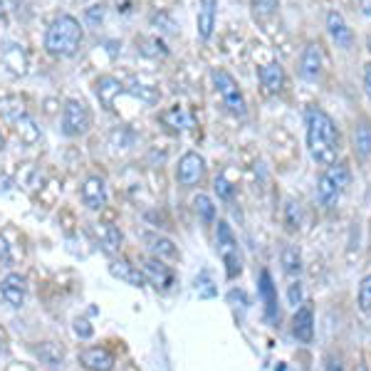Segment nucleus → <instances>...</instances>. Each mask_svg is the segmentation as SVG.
<instances>
[{
  "mask_svg": "<svg viewBox=\"0 0 371 371\" xmlns=\"http://www.w3.org/2000/svg\"><path fill=\"white\" fill-rule=\"evenodd\" d=\"M304 127H307V148L309 156L319 166L337 164L342 154V136L334 119L319 106H307L304 111Z\"/></svg>",
  "mask_w": 371,
  "mask_h": 371,
  "instance_id": "f257e3e1",
  "label": "nucleus"
},
{
  "mask_svg": "<svg viewBox=\"0 0 371 371\" xmlns=\"http://www.w3.org/2000/svg\"><path fill=\"white\" fill-rule=\"evenodd\" d=\"M82 40H85V30L80 20L72 15H59L45 32V50L55 57H72L80 50Z\"/></svg>",
  "mask_w": 371,
  "mask_h": 371,
  "instance_id": "f03ea898",
  "label": "nucleus"
},
{
  "mask_svg": "<svg viewBox=\"0 0 371 371\" xmlns=\"http://www.w3.org/2000/svg\"><path fill=\"white\" fill-rule=\"evenodd\" d=\"M351 183V171L346 164H332L327 166L317 181V201L324 208H334L340 203L342 193L346 191V186Z\"/></svg>",
  "mask_w": 371,
  "mask_h": 371,
  "instance_id": "7ed1b4c3",
  "label": "nucleus"
},
{
  "mask_svg": "<svg viewBox=\"0 0 371 371\" xmlns=\"http://www.w3.org/2000/svg\"><path fill=\"white\" fill-rule=\"evenodd\" d=\"M211 77H213V85H216L218 94H220L223 104L228 106L230 114L243 117L245 111H248V106H245V97H243V92H240L233 74L225 72V69H213Z\"/></svg>",
  "mask_w": 371,
  "mask_h": 371,
  "instance_id": "20e7f679",
  "label": "nucleus"
},
{
  "mask_svg": "<svg viewBox=\"0 0 371 371\" xmlns=\"http://www.w3.org/2000/svg\"><path fill=\"white\" fill-rule=\"evenodd\" d=\"M218 253H220L223 262L228 267V277H238L243 272L240 265V255H238V240H235L233 230L225 220H218Z\"/></svg>",
  "mask_w": 371,
  "mask_h": 371,
  "instance_id": "39448f33",
  "label": "nucleus"
},
{
  "mask_svg": "<svg viewBox=\"0 0 371 371\" xmlns=\"http://www.w3.org/2000/svg\"><path fill=\"white\" fill-rule=\"evenodd\" d=\"M90 124H92V117H90V109H87L85 102L69 99L67 104H64V109H62V134L64 136H69V139L82 136V134H87Z\"/></svg>",
  "mask_w": 371,
  "mask_h": 371,
  "instance_id": "423d86ee",
  "label": "nucleus"
},
{
  "mask_svg": "<svg viewBox=\"0 0 371 371\" xmlns=\"http://www.w3.org/2000/svg\"><path fill=\"white\" fill-rule=\"evenodd\" d=\"M203 174H206V161H203L201 154L188 151V154H183L178 159V166H176V178H178L181 186L201 183Z\"/></svg>",
  "mask_w": 371,
  "mask_h": 371,
  "instance_id": "0eeeda50",
  "label": "nucleus"
},
{
  "mask_svg": "<svg viewBox=\"0 0 371 371\" xmlns=\"http://www.w3.org/2000/svg\"><path fill=\"white\" fill-rule=\"evenodd\" d=\"M0 295L10 307H22L27 297V282L20 272H8L3 280H0Z\"/></svg>",
  "mask_w": 371,
  "mask_h": 371,
  "instance_id": "6e6552de",
  "label": "nucleus"
},
{
  "mask_svg": "<svg viewBox=\"0 0 371 371\" xmlns=\"http://www.w3.org/2000/svg\"><path fill=\"white\" fill-rule=\"evenodd\" d=\"M327 32L329 37L334 40V45L342 50H351V45H354V32H351V27L346 25L344 15L337 10H329L327 13Z\"/></svg>",
  "mask_w": 371,
  "mask_h": 371,
  "instance_id": "1a4fd4ad",
  "label": "nucleus"
},
{
  "mask_svg": "<svg viewBox=\"0 0 371 371\" xmlns=\"http://www.w3.org/2000/svg\"><path fill=\"white\" fill-rule=\"evenodd\" d=\"M292 334L302 344H312L314 340V309L312 304H302L292 317Z\"/></svg>",
  "mask_w": 371,
  "mask_h": 371,
  "instance_id": "9d476101",
  "label": "nucleus"
},
{
  "mask_svg": "<svg viewBox=\"0 0 371 371\" xmlns=\"http://www.w3.org/2000/svg\"><path fill=\"white\" fill-rule=\"evenodd\" d=\"M82 201L90 211H102L106 206V186L104 178L99 176H90V178L82 183Z\"/></svg>",
  "mask_w": 371,
  "mask_h": 371,
  "instance_id": "9b49d317",
  "label": "nucleus"
},
{
  "mask_svg": "<svg viewBox=\"0 0 371 371\" xmlns=\"http://www.w3.org/2000/svg\"><path fill=\"white\" fill-rule=\"evenodd\" d=\"M144 277L146 282L156 287V290H169L174 285V270L169 265H164L159 258H151L144 262Z\"/></svg>",
  "mask_w": 371,
  "mask_h": 371,
  "instance_id": "f8f14e48",
  "label": "nucleus"
},
{
  "mask_svg": "<svg viewBox=\"0 0 371 371\" xmlns=\"http://www.w3.org/2000/svg\"><path fill=\"white\" fill-rule=\"evenodd\" d=\"M216 18H218V0H198L196 30H198V37H201V40H211L213 37Z\"/></svg>",
  "mask_w": 371,
  "mask_h": 371,
  "instance_id": "ddd939ff",
  "label": "nucleus"
},
{
  "mask_svg": "<svg viewBox=\"0 0 371 371\" xmlns=\"http://www.w3.org/2000/svg\"><path fill=\"white\" fill-rule=\"evenodd\" d=\"M300 74L307 82H317L322 77V50H319V45L309 43L304 48L302 57H300Z\"/></svg>",
  "mask_w": 371,
  "mask_h": 371,
  "instance_id": "4468645a",
  "label": "nucleus"
},
{
  "mask_svg": "<svg viewBox=\"0 0 371 371\" xmlns=\"http://www.w3.org/2000/svg\"><path fill=\"white\" fill-rule=\"evenodd\" d=\"M94 233L104 255H117L122 250V230L114 223H97Z\"/></svg>",
  "mask_w": 371,
  "mask_h": 371,
  "instance_id": "2eb2a0df",
  "label": "nucleus"
},
{
  "mask_svg": "<svg viewBox=\"0 0 371 371\" xmlns=\"http://www.w3.org/2000/svg\"><path fill=\"white\" fill-rule=\"evenodd\" d=\"M80 364L90 371H111L114 369V354L104 346H90L80 354Z\"/></svg>",
  "mask_w": 371,
  "mask_h": 371,
  "instance_id": "dca6fc26",
  "label": "nucleus"
},
{
  "mask_svg": "<svg viewBox=\"0 0 371 371\" xmlns=\"http://www.w3.org/2000/svg\"><path fill=\"white\" fill-rule=\"evenodd\" d=\"M351 146H354V156L366 164L371 156V122L366 119H359L354 124V132H351Z\"/></svg>",
  "mask_w": 371,
  "mask_h": 371,
  "instance_id": "f3484780",
  "label": "nucleus"
},
{
  "mask_svg": "<svg viewBox=\"0 0 371 371\" xmlns=\"http://www.w3.org/2000/svg\"><path fill=\"white\" fill-rule=\"evenodd\" d=\"M258 292H260V300H262V304H265L267 319H270V322L280 319V312H277V287L272 285V275H270L267 270L260 272Z\"/></svg>",
  "mask_w": 371,
  "mask_h": 371,
  "instance_id": "a211bd4d",
  "label": "nucleus"
},
{
  "mask_svg": "<svg viewBox=\"0 0 371 371\" xmlns=\"http://www.w3.org/2000/svg\"><path fill=\"white\" fill-rule=\"evenodd\" d=\"M258 80L265 87L267 94H277L285 87V69H282L280 62H267L258 69Z\"/></svg>",
  "mask_w": 371,
  "mask_h": 371,
  "instance_id": "6ab92c4d",
  "label": "nucleus"
},
{
  "mask_svg": "<svg viewBox=\"0 0 371 371\" xmlns=\"http://www.w3.org/2000/svg\"><path fill=\"white\" fill-rule=\"evenodd\" d=\"M109 272H111V277H117V280L127 282V285H132V287L146 285L144 270H139L136 265H132V262H127V260H114V262L109 265Z\"/></svg>",
  "mask_w": 371,
  "mask_h": 371,
  "instance_id": "aec40b11",
  "label": "nucleus"
},
{
  "mask_svg": "<svg viewBox=\"0 0 371 371\" xmlns=\"http://www.w3.org/2000/svg\"><path fill=\"white\" fill-rule=\"evenodd\" d=\"M124 92L122 82L114 80V77H99L97 80V97L106 109H114V99Z\"/></svg>",
  "mask_w": 371,
  "mask_h": 371,
  "instance_id": "412c9836",
  "label": "nucleus"
},
{
  "mask_svg": "<svg viewBox=\"0 0 371 371\" xmlns=\"http://www.w3.org/2000/svg\"><path fill=\"white\" fill-rule=\"evenodd\" d=\"M146 248H148V253L159 260L178 258V248L174 245V240L161 238V235H146Z\"/></svg>",
  "mask_w": 371,
  "mask_h": 371,
  "instance_id": "4be33fe9",
  "label": "nucleus"
},
{
  "mask_svg": "<svg viewBox=\"0 0 371 371\" xmlns=\"http://www.w3.org/2000/svg\"><path fill=\"white\" fill-rule=\"evenodd\" d=\"M3 62L10 69L13 74H25L27 72V57L18 45H8L6 52H3Z\"/></svg>",
  "mask_w": 371,
  "mask_h": 371,
  "instance_id": "5701e85b",
  "label": "nucleus"
},
{
  "mask_svg": "<svg viewBox=\"0 0 371 371\" xmlns=\"http://www.w3.org/2000/svg\"><path fill=\"white\" fill-rule=\"evenodd\" d=\"M280 260H282V270L287 275H300L302 272V255H300V250L295 245H285Z\"/></svg>",
  "mask_w": 371,
  "mask_h": 371,
  "instance_id": "b1692460",
  "label": "nucleus"
},
{
  "mask_svg": "<svg viewBox=\"0 0 371 371\" xmlns=\"http://www.w3.org/2000/svg\"><path fill=\"white\" fill-rule=\"evenodd\" d=\"M35 354L40 356V361H45L48 366H59L64 359V351L59 344H55V342H45V344H40L35 349Z\"/></svg>",
  "mask_w": 371,
  "mask_h": 371,
  "instance_id": "393cba45",
  "label": "nucleus"
},
{
  "mask_svg": "<svg viewBox=\"0 0 371 371\" xmlns=\"http://www.w3.org/2000/svg\"><path fill=\"white\" fill-rule=\"evenodd\" d=\"M0 114L8 119H13V122H18L20 117H25V104H22V99H18V97H6V99H0Z\"/></svg>",
  "mask_w": 371,
  "mask_h": 371,
  "instance_id": "a878e982",
  "label": "nucleus"
},
{
  "mask_svg": "<svg viewBox=\"0 0 371 371\" xmlns=\"http://www.w3.org/2000/svg\"><path fill=\"white\" fill-rule=\"evenodd\" d=\"M193 208H196L198 218H201L206 225H211V223L216 220V206H213V201L206 193H198V196L193 198Z\"/></svg>",
  "mask_w": 371,
  "mask_h": 371,
  "instance_id": "bb28decb",
  "label": "nucleus"
},
{
  "mask_svg": "<svg viewBox=\"0 0 371 371\" xmlns=\"http://www.w3.org/2000/svg\"><path fill=\"white\" fill-rule=\"evenodd\" d=\"M15 129H18V134H20V139H22L25 144H35L37 139H40V129L35 127V122H32V119L27 117V114H25V117L18 119V122H15Z\"/></svg>",
  "mask_w": 371,
  "mask_h": 371,
  "instance_id": "cd10ccee",
  "label": "nucleus"
},
{
  "mask_svg": "<svg viewBox=\"0 0 371 371\" xmlns=\"http://www.w3.org/2000/svg\"><path fill=\"white\" fill-rule=\"evenodd\" d=\"M359 309L361 314L371 317V275H366L359 285Z\"/></svg>",
  "mask_w": 371,
  "mask_h": 371,
  "instance_id": "c85d7f7f",
  "label": "nucleus"
},
{
  "mask_svg": "<svg viewBox=\"0 0 371 371\" xmlns=\"http://www.w3.org/2000/svg\"><path fill=\"white\" fill-rule=\"evenodd\" d=\"M144 48H141V55H146V57H166L169 55V48H166L164 43H161L159 37H151V40H144Z\"/></svg>",
  "mask_w": 371,
  "mask_h": 371,
  "instance_id": "c756f323",
  "label": "nucleus"
},
{
  "mask_svg": "<svg viewBox=\"0 0 371 371\" xmlns=\"http://www.w3.org/2000/svg\"><path fill=\"white\" fill-rule=\"evenodd\" d=\"M129 94L139 97V99L146 102V104H156V102H159V97H161L154 87H148V85H134L132 90H129Z\"/></svg>",
  "mask_w": 371,
  "mask_h": 371,
  "instance_id": "7c9ffc66",
  "label": "nucleus"
},
{
  "mask_svg": "<svg viewBox=\"0 0 371 371\" xmlns=\"http://www.w3.org/2000/svg\"><path fill=\"white\" fill-rule=\"evenodd\" d=\"M277 8H280V3L277 0H253V10L258 18H270L277 13Z\"/></svg>",
  "mask_w": 371,
  "mask_h": 371,
  "instance_id": "2f4dec72",
  "label": "nucleus"
},
{
  "mask_svg": "<svg viewBox=\"0 0 371 371\" xmlns=\"http://www.w3.org/2000/svg\"><path fill=\"white\" fill-rule=\"evenodd\" d=\"M285 223H287V230H300V206L295 201H290L285 206Z\"/></svg>",
  "mask_w": 371,
  "mask_h": 371,
  "instance_id": "473e14b6",
  "label": "nucleus"
},
{
  "mask_svg": "<svg viewBox=\"0 0 371 371\" xmlns=\"http://www.w3.org/2000/svg\"><path fill=\"white\" fill-rule=\"evenodd\" d=\"M213 188H216L218 198H223V201H230V198H233V186H230V181L225 178V176H218Z\"/></svg>",
  "mask_w": 371,
  "mask_h": 371,
  "instance_id": "72a5a7b5",
  "label": "nucleus"
},
{
  "mask_svg": "<svg viewBox=\"0 0 371 371\" xmlns=\"http://www.w3.org/2000/svg\"><path fill=\"white\" fill-rule=\"evenodd\" d=\"M287 300H290V304H302V300H304V295H302V282L297 280V282H292L290 285V290H287Z\"/></svg>",
  "mask_w": 371,
  "mask_h": 371,
  "instance_id": "f704fd0d",
  "label": "nucleus"
},
{
  "mask_svg": "<svg viewBox=\"0 0 371 371\" xmlns=\"http://www.w3.org/2000/svg\"><path fill=\"white\" fill-rule=\"evenodd\" d=\"M74 334H77L80 340H90L92 334H94V327H92L87 319H77V322H74Z\"/></svg>",
  "mask_w": 371,
  "mask_h": 371,
  "instance_id": "c9c22d12",
  "label": "nucleus"
},
{
  "mask_svg": "<svg viewBox=\"0 0 371 371\" xmlns=\"http://www.w3.org/2000/svg\"><path fill=\"white\" fill-rule=\"evenodd\" d=\"M85 18H87V22H90V25H99V22L104 20V8H102V6H90L85 10Z\"/></svg>",
  "mask_w": 371,
  "mask_h": 371,
  "instance_id": "e433bc0d",
  "label": "nucleus"
},
{
  "mask_svg": "<svg viewBox=\"0 0 371 371\" xmlns=\"http://www.w3.org/2000/svg\"><path fill=\"white\" fill-rule=\"evenodd\" d=\"M324 371H344V364H342L340 356H329L327 366H324Z\"/></svg>",
  "mask_w": 371,
  "mask_h": 371,
  "instance_id": "4c0bfd02",
  "label": "nucleus"
},
{
  "mask_svg": "<svg viewBox=\"0 0 371 371\" xmlns=\"http://www.w3.org/2000/svg\"><path fill=\"white\" fill-rule=\"evenodd\" d=\"M364 92H366V97L371 99V62L364 64Z\"/></svg>",
  "mask_w": 371,
  "mask_h": 371,
  "instance_id": "58836bf2",
  "label": "nucleus"
},
{
  "mask_svg": "<svg viewBox=\"0 0 371 371\" xmlns=\"http://www.w3.org/2000/svg\"><path fill=\"white\" fill-rule=\"evenodd\" d=\"M0 258L6 260V262H10V255H8V245H6V240L0 238Z\"/></svg>",
  "mask_w": 371,
  "mask_h": 371,
  "instance_id": "ea45409f",
  "label": "nucleus"
},
{
  "mask_svg": "<svg viewBox=\"0 0 371 371\" xmlns=\"http://www.w3.org/2000/svg\"><path fill=\"white\" fill-rule=\"evenodd\" d=\"M6 15V0H0V18Z\"/></svg>",
  "mask_w": 371,
  "mask_h": 371,
  "instance_id": "a19ab883",
  "label": "nucleus"
},
{
  "mask_svg": "<svg viewBox=\"0 0 371 371\" xmlns=\"http://www.w3.org/2000/svg\"><path fill=\"white\" fill-rule=\"evenodd\" d=\"M366 48H369V52H371V32L366 35Z\"/></svg>",
  "mask_w": 371,
  "mask_h": 371,
  "instance_id": "79ce46f5",
  "label": "nucleus"
},
{
  "mask_svg": "<svg viewBox=\"0 0 371 371\" xmlns=\"http://www.w3.org/2000/svg\"><path fill=\"white\" fill-rule=\"evenodd\" d=\"M354 371H369V369H366V366L364 364H359V366H356V369Z\"/></svg>",
  "mask_w": 371,
  "mask_h": 371,
  "instance_id": "37998d69",
  "label": "nucleus"
},
{
  "mask_svg": "<svg viewBox=\"0 0 371 371\" xmlns=\"http://www.w3.org/2000/svg\"><path fill=\"white\" fill-rule=\"evenodd\" d=\"M0 351H3V337H0Z\"/></svg>",
  "mask_w": 371,
  "mask_h": 371,
  "instance_id": "c03bdc74",
  "label": "nucleus"
},
{
  "mask_svg": "<svg viewBox=\"0 0 371 371\" xmlns=\"http://www.w3.org/2000/svg\"><path fill=\"white\" fill-rule=\"evenodd\" d=\"M0 148H3V136H0Z\"/></svg>",
  "mask_w": 371,
  "mask_h": 371,
  "instance_id": "a18cd8bd",
  "label": "nucleus"
}]
</instances>
